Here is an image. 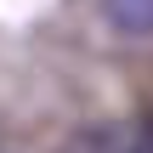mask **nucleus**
Returning a JSON list of instances; mask_svg holds the SVG:
<instances>
[{
  "label": "nucleus",
  "mask_w": 153,
  "mask_h": 153,
  "mask_svg": "<svg viewBox=\"0 0 153 153\" xmlns=\"http://www.w3.org/2000/svg\"><path fill=\"white\" fill-rule=\"evenodd\" d=\"M68 153H153V114L114 125V131H85Z\"/></svg>",
  "instance_id": "obj_1"
},
{
  "label": "nucleus",
  "mask_w": 153,
  "mask_h": 153,
  "mask_svg": "<svg viewBox=\"0 0 153 153\" xmlns=\"http://www.w3.org/2000/svg\"><path fill=\"white\" fill-rule=\"evenodd\" d=\"M102 17L131 40H153V0H102Z\"/></svg>",
  "instance_id": "obj_2"
}]
</instances>
